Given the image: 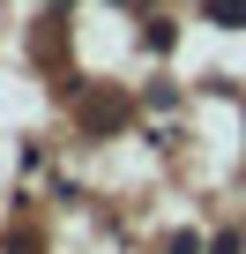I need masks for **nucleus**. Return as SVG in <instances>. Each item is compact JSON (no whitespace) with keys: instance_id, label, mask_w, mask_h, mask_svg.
<instances>
[{"instance_id":"obj_1","label":"nucleus","mask_w":246,"mask_h":254,"mask_svg":"<svg viewBox=\"0 0 246 254\" xmlns=\"http://www.w3.org/2000/svg\"><path fill=\"white\" fill-rule=\"evenodd\" d=\"M201 23H216V30H246V0H201Z\"/></svg>"},{"instance_id":"obj_2","label":"nucleus","mask_w":246,"mask_h":254,"mask_svg":"<svg viewBox=\"0 0 246 254\" xmlns=\"http://www.w3.org/2000/svg\"><path fill=\"white\" fill-rule=\"evenodd\" d=\"M209 254H239V232H216V247Z\"/></svg>"},{"instance_id":"obj_3","label":"nucleus","mask_w":246,"mask_h":254,"mask_svg":"<svg viewBox=\"0 0 246 254\" xmlns=\"http://www.w3.org/2000/svg\"><path fill=\"white\" fill-rule=\"evenodd\" d=\"M135 8H142V0H135Z\"/></svg>"}]
</instances>
